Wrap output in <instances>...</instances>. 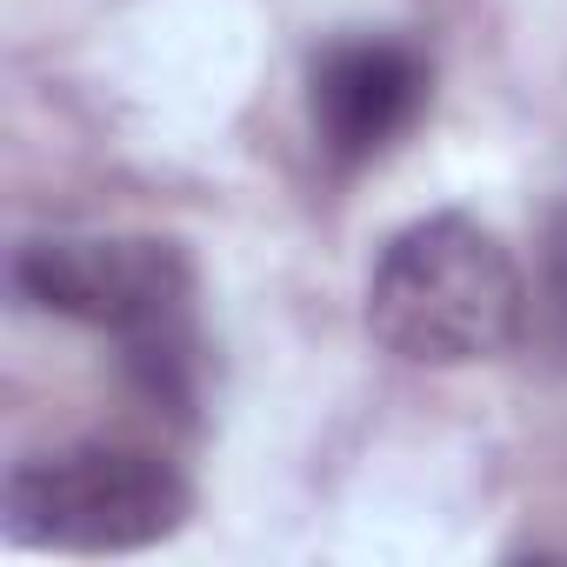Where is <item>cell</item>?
I'll return each instance as SVG.
<instances>
[{
  "label": "cell",
  "instance_id": "cell-3",
  "mask_svg": "<svg viewBox=\"0 0 567 567\" xmlns=\"http://www.w3.org/2000/svg\"><path fill=\"white\" fill-rule=\"evenodd\" d=\"M187 514H194L187 474L134 441H101V434L61 441L8 474L14 540L61 554H134L181 534Z\"/></svg>",
  "mask_w": 567,
  "mask_h": 567
},
{
  "label": "cell",
  "instance_id": "cell-5",
  "mask_svg": "<svg viewBox=\"0 0 567 567\" xmlns=\"http://www.w3.org/2000/svg\"><path fill=\"white\" fill-rule=\"evenodd\" d=\"M540 295H547V328L567 348V207L547 227V254H540Z\"/></svg>",
  "mask_w": 567,
  "mask_h": 567
},
{
  "label": "cell",
  "instance_id": "cell-4",
  "mask_svg": "<svg viewBox=\"0 0 567 567\" xmlns=\"http://www.w3.org/2000/svg\"><path fill=\"white\" fill-rule=\"evenodd\" d=\"M427 94H434L427 54L388 34H341L308 68L315 141L334 167H368L394 141H408L414 121L427 114Z\"/></svg>",
  "mask_w": 567,
  "mask_h": 567
},
{
  "label": "cell",
  "instance_id": "cell-2",
  "mask_svg": "<svg viewBox=\"0 0 567 567\" xmlns=\"http://www.w3.org/2000/svg\"><path fill=\"white\" fill-rule=\"evenodd\" d=\"M527 280L474 214L401 227L368 274V334L414 368H474L520 341Z\"/></svg>",
  "mask_w": 567,
  "mask_h": 567
},
{
  "label": "cell",
  "instance_id": "cell-1",
  "mask_svg": "<svg viewBox=\"0 0 567 567\" xmlns=\"http://www.w3.org/2000/svg\"><path fill=\"white\" fill-rule=\"evenodd\" d=\"M14 288L28 308L101 328L121 341L127 381L174 421L200 408V315L194 260L154 234H54L14 254Z\"/></svg>",
  "mask_w": 567,
  "mask_h": 567
}]
</instances>
